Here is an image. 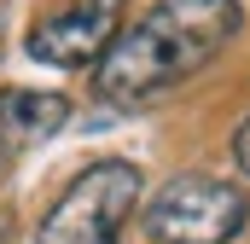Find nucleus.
I'll return each instance as SVG.
<instances>
[{
	"instance_id": "6",
	"label": "nucleus",
	"mask_w": 250,
	"mask_h": 244,
	"mask_svg": "<svg viewBox=\"0 0 250 244\" xmlns=\"http://www.w3.org/2000/svg\"><path fill=\"white\" fill-rule=\"evenodd\" d=\"M233 157H239V169L250 175V117L239 122V134H233Z\"/></svg>"
},
{
	"instance_id": "2",
	"label": "nucleus",
	"mask_w": 250,
	"mask_h": 244,
	"mask_svg": "<svg viewBox=\"0 0 250 244\" xmlns=\"http://www.w3.org/2000/svg\"><path fill=\"white\" fill-rule=\"evenodd\" d=\"M134 209H140V169L123 157H99L53 198V209L35 227V244H123Z\"/></svg>"
},
{
	"instance_id": "3",
	"label": "nucleus",
	"mask_w": 250,
	"mask_h": 244,
	"mask_svg": "<svg viewBox=\"0 0 250 244\" xmlns=\"http://www.w3.org/2000/svg\"><path fill=\"white\" fill-rule=\"evenodd\" d=\"M151 244H233L250 221L245 192L221 175H175L140 203Z\"/></svg>"
},
{
	"instance_id": "5",
	"label": "nucleus",
	"mask_w": 250,
	"mask_h": 244,
	"mask_svg": "<svg viewBox=\"0 0 250 244\" xmlns=\"http://www.w3.org/2000/svg\"><path fill=\"white\" fill-rule=\"evenodd\" d=\"M70 122V99L64 93H41V87H0V157L53 140Z\"/></svg>"
},
{
	"instance_id": "4",
	"label": "nucleus",
	"mask_w": 250,
	"mask_h": 244,
	"mask_svg": "<svg viewBox=\"0 0 250 244\" xmlns=\"http://www.w3.org/2000/svg\"><path fill=\"white\" fill-rule=\"evenodd\" d=\"M123 29V0H64L53 6L35 29H29V59L53 64V70H82V64H99L105 47L117 41Z\"/></svg>"
},
{
	"instance_id": "1",
	"label": "nucleus",
	"mask_w": 250,
	"mask_h": 244,
	"mask_svg": "<svg viewBox=\"0 0 250 244\" xmlns=\"http://www.w3.org/2000/svg\"><path fill=\"white\" fill-rule=\"evenodd\" d=\"M239 0H157L151 12L117 29L105 59L93 64V93L105 105H146L198 76L239 35Z\"/></svg>"
}]
</instances>
